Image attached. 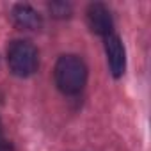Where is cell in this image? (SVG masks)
Segmentation results:
<instances>
[{"instance_id": "cell-1", "label": "cell", "mask_w": 151, "mask_h": 151, "mask_svg": "<svg viewBox=\"0 0 151 151\" xmlns=\"http://www.w3.org/2000/svg\"><path fill=\"white\" fill-rule=\"evenodd\" d=\"M55 84L64 94H78L87 82V68L77 55H62L55 64Z\"/></svg>"}, {"instance_id": "cell-7", "label": "cell", "mask_w": 151, "mask_h": 151, "mask_svg": "<svg viewBox=\"0 0 151 151\" xmlns=\"http://www.w3.org/2000/svg\"><path fill=\"white\" fill-rule=\"evenodd\" d=\"M0 151H14V146L9 140H6V139L0 137Z\"/></svg>"}, {"instance_id": "cell-4", "label": "cell", "mask_w": 151, "mask_h": 151, "mask_svg": "<svg viewBox=\"0 0 151 151\" xmlns=\"http://www.w3.org/2000/svg\"><path fill=\"white\" fill-rule=\"evenodd\" d=\"M105 53H107V60H109L112 75L116 78H119L126 68V52H124L121 39L116 34L105 36Z\"/></svg>"}, {"instance_id": "cell-8", "label": "cell", "mask_w": 151, "mask_h": 151, "mask_svg": "<svg viewBox=\"0 0 151 151\" xmlns=\"http://www.w3.org/2000/svg\"><path fill=\"white\" fill-rule=\"evenodd\" d=\"M0 137H2V123H0Z\"/></svg>"}, {"instance_id": "cell-5", "label": "cell", "mask_w": 151, "mask_h": 151, "mask_svg": "<svg viewBox=\"0 0 151 151\" xmlns=\"http://www.w3.org/2000/svg\"><path fill=\"white\" fill-rule=\"evenodd\" d=\"M13 22L23 30H37L41 27V14L27 4H18L13 9Z\"/></svg>"}, {"instance_id": "cell-3", "label": "cell", "mask_w": 151, "mask_h": 151, "mask_svg": "<svg viewBox=\"0 0 151 151\" xmlns=\"http://www.w3.org/2000/svg\"><path fill=\"white\" fill-rule=\"evenodd\" d=\"M87 25L98 36H109V34H112L114 22H112V14H110L109 7L103 6V4H100V2L91 4L87 7Z\"/></svg>"}, {"instance_id": "cell-2", "label": "cell", "mask_w": 151, "mask_h": 151, "mask_svg": "<svg viewBox=\"0 0 151 151\" xmlns=\"http://www.w3.org/2000/svg\"><path fill=\"white\" fill-rule=\"evenodd\" d=\"M7 62L14 75L30 77L39 64L37 48L29 41H14L7 50Z\"/></svg>"}, {"instance_id": "cell-6", "label": "cell", "mask_w": 151, "mask_h": 151, "mask_svg": "<svg viewBox=\"0 0 151 151\" xmlns=\"http://www.w3.org/2000/svg\"><path fill=\"white\" fill-rule=\"evenodd\" d=\"M48 7H50L52 14L57 16V18H66V16L71 14V6L66 4V2H53V4H50Z\"/></svg>"}]
</instances>
